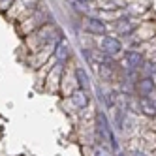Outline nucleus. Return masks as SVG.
I'll use <instances>...</instances> for the list:
<instances>
[{
	"instance_id": "nucleus-1",
	"label": "nucleus",
	"mask_w": 156,
	"mask_h": 156,
	"mask_svg": "<svg viewBox=\"0 0 156 156\" xmlns=\"http://www.w3.org/2000/svg\"><path fill=\"white\" fill-rule=\"evenodd\" d=\"M98 133H100V137H102L105 143H109V145H111V149H117L115 136H113V132H111V126H109L107 119H105L102 113L98 115Z\"/></svg>"
},
{
	"instance_id": "nucleus-2",
	"label": "nucleus",
	"mask_w": 156,
	"mask_h": 156,
	"mask_svg": "<svg viewBox=\"0 0 156 156\" xmlns=\"http://www.w3.org/2000/svg\"><path fill=\"white\" fill-rule=\"evenodd\" d=\"M120 49H122V45H120V41L117 38H111V36L104 38V41H102V51L105 55H117V53H120Z\"/></svg>"
},
{
	"instance_id": "nucleus-3",
	"label": "nucleus",
	"mask_w": 156,
	"mask_h": 156,
	"mask_svg": "<svg viewBox=\"0 0 156 156\" xmlns=\"http://www.w3.org/2000/svg\"><path fill=\"white\" fill-rule=\"evenodd\" d=\"M124 62L130 66V68H139L141 62H143V57L137 51H130V53H126V60Z\"/></svg>"
},
{
	"instance_id": "nucleus-4",
	"label": "nucleus",
	"mask_w": 156,
	"mask_h": 156,
	"mask_svg": "<svg viewBox=\"0 0 156 156\" xmlns=\"http://www.w3.org/2000/svg\"><path fill=\"white\" fill-rule=\"evenodd\" d=\"M87 30L92 32V34H104L105 25L102 23V21H98V19H90V21H87Z\"/></svg>"
},
{
	"instance_id": "nucleus-5",
	"label": "nucleus",
	"mask_w": 156,
	"mask_h": 156,
	"mask_svg": "<svg viewBox=\"0 0 156 156\" xmlns=\"http://www.w3.org/2000/svg\"><path fill=\"white\" fill-rule=\"evenodd\" d=\"M72 102L77 105V107H83V105H87V96H85V92H75L73 96H72Z\"/></svg>"
},
{
	"instance_id": "nucleus-6",
	"label": "nucleus",
	"mask_w": 156,
	"mask_h": 156,
	"mask_svg": "<svg viewBox=\"0 0 156 156\" xmlns=\"http://www.w3.org/2000/svg\"><path fill=\"white\" fill-rule=\"evenodd\" d=\"M77 79H79V85H81V88H87L88 87V79H87V73L79 68L77 70Z\"/></svg>"
},
{
	"instance_id": "nucleus-7",
	"label": "nucleus",
	"mask_w": 156,
	"mask_h": 156,
	"mask_svg": "<svg viewBox=\"0 0 156 156\" xmlns=\"http://www.w3.org/2000/svg\"><path fill=\"white\" fill-rule=\"evenodd\" d=\"M57 57L62 60L64 57H68V45H66V43H62V45L58 47V53H57Z\"/></svg>"
},
{
	"instance_id": "nucleus-8",
	"label": "nucleus",
	"mask_w": 156,
	"mask_h": 156,
	"mask_svg": "<svg viewBox=\"0 0 156 156\" xmlns=\"http://www.w3.org/2000/svg\"><path fill=\"white\" fill-rule=\"evenodd\" d=\"M152 87H154V83H152L151 79H145V81H141V88H143L145 92H149V90H151Z\"/></svg>"
},
{
	"instance_id": "nucleus-9",
	"label": "nucleus",
	"mask_w": 156,
	"mask_h": 156,
	"mask_svg": "<svg viewBox=\"0 0 156 156\" xmlns=\"http://www.w3.org/2000/svg\"><path fill=\"white\" fill-rule=\"evenodd\" d=\"M94 152H96V156H111V154H109L105 149H102V147H96V151H94Z\"/></svg>"
},
{
	"instance_id": "nucleus-10",
	"label": "nucleus",
	"mask_w": 156,
	"mask_h": 156,
	"mask_svg": "<svg viewBox=\"0 0 156 156\" xmlns=\"http://www.w3.org/2000/svg\"><path fill=\"white\" fill-rule=\"evenodd\" d=\"M73 2H87V0H73Z\"/></svg>"
},
{
	"instance_id": "nucleus-11",
	"label": "nucleus",
	"mask_w": 156,
	"mask_h": 156,
	"mask_svg": "<svg viewBox=\"0 0 156 156\" xmlns=\"http://www.w3.org/2000/svg\"><path fill=\"white\" fill-rule=\"evenodd\" d=\"M152 83H154V87H156V73H154V81H152Z\"/></svg>"
},
{
	"instance_id": "nucleus-12",
	"label": "nucleus",
	"mask_w": 156,
	"mask_h": 156,
	"mask_svg": "<svg viewBox=\"0 0 156 156\" xmlns=\"http://www.w3.org/2000/svg\"><path fill=\"white\" fill-rule=\"evenodd\" d=\"M119 156H124V154H119Z\"/></svg>"
}]
</instances>
